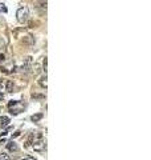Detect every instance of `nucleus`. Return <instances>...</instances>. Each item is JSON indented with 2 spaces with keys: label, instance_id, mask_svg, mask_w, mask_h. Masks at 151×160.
Wrapping results in <instances>:
<instances>
[{
  "label": "nucleus",
  "instance_id": "2",
  "mask_svg": "<svg viewBox=\"0 0 151 160\" xmlns=\"http://www.w3.org/2000/svg\"><path fill=\"white\" fill-rule=\"evenodd\" d=\"M16 17H17V21H19V23H25V21L28 20V17H29L28 8H27V7L19 8L17 12H16Z\"/></svg>",
  "mask_w": 151,
  "mask_h": 160
},
{
  "label": "nucleus",
  "instance_id": "9",
  "mask_svg": "<svg viewBox=\"0 0 151 160\" xmlns=\"http://www.w3.org/2000/svg\"><path fill=\"white\" fill-rule=\"evenodd\" d=\"M40 119H42V113H36V115H33L32 118H30V120H32V122H39Z\"/></svg>",
  "mask_w": 151,
  "mask_h": 160
},
{
  "label": "nucleus",
  "instance_id": "13",
  "mask_svg": "<svg viewBox=\"0 0 151 160\" xmlns=\"http://www.w3.org/2000/svg\"><path fill=\"white\" fill-rule=\"evenodd\" d=\"M0 160H11V156L7 152H3L0 153Z\"/></svg>",
  "mask_w": 151,
  "mask_h": 160
},
{
  "label": "nucleus",
  "instance_id": "6",
  "mask_svg": "<svg viewBox=\"0 0 151 160\" xmlns=\"http://www.w3.org/2000/svg\"><path fill=\"white\" fill-rule=\"evenodd\" d=\"M13 90H15L13 83H12L11 80H5V88H4V91H7V92H13Z\"/></svg>",
  "mask_w": 151,
  "mask_h": 160
},
{
  "label": "nucleus",
  "instance_id": "17",
  "mask_svg": "<svg viewBox=\"0 0 151 160\" xmlns=\"http://www.w3.org/2000/svg\"><path fill=\"white\" fill-rule=\"evenodd\" d=\"M17 136H20V132H19V131H17V132H15V135L12 136V139H13V137H17Z\"/></svg>",
  "mask_w": 151,
  "mask_h": 160
},
{
  "label": "nucleus",
  "instance_id": "1",
  "mask_svg": "<svg viewBox=\"0 0 151 160\" xmlns=\"http://www.w3.org/2000/svg\"><path fill=\"white\" fill-rule=\"evenodd\" d=\"M33 148L37 152H41V151L45 149V141H44V137H42L41 134H37L36 137H33V143H32Z\"/></svg>",
  "mask_w": 151,
  "mask_h": 160
},
{
  "label": "nucleus",
  "instance_id": "7",
  "mask_svg": "<svg viewBox=\"0 0 151 160\" xmlns=\"http://www.w3.org/2000/svg\"><path fill=\"white\" fill-rule=\"evenodd\" d=\"M23 42L25 43V44H29V45H32V44H33V42H35V38H33L32 35H28V36H25V38L23 39Z\"/></svg>",
  "mask_w": 151,
  "mask_h": 160
},
{
  "label": "nucleus",
  "instance_id": "20",
  "mask_svg": "<svg viewBox=\"0 0 151 160\" xmlns=\"http://www.w3.org/2000/svg\"><path fill=\"white\" fill-rule=\"evenodd\" d=\"M4 54H0V61H1V60H4Z\"/></svg>",
  "mask_w": 151,
  "mask_h": 160
},
{
  "label": "nucleus",
  "instance_id": "14",
  "mask_svg": "<svg viewBox=\"0 0 151 160\" xmlns=\"http://www.w3.org/2000/svg\"><path fill=\"white\" fill-rule=\"evenodd\" d=\"M4 88H5V80L0 79V92L4 91Z\"/></svg>",
  "mask_w": 151,
  "mask_h": 160
},
{
  "label": "nucleus",
  "instance_id": "11",
  "mask_svg": "<svg viewBox=\"0 0 151 160\" xmlns=\"http://www.w3.org/2000/svg\"><path fill=\"white\" fill-rule=\"evenodd\" d=\"M33 137H35V135L30 134V135H29V137H28V140H27V143H25V147H30V146H32V143H33Z\"/></svg>",
  "mask_w": 151,
  "mask_h": 160
},
{
  "label": "nucleus",
  "instance_id": "3",
  "mask_svg": "<svg viewBox=\"0 0 151 160\" xmlns=\"http://www.w3.org/2000/svg\"><path fill=\"white\" fill-rule=\"evenodd\" d=\"M8 108L11 109V113H13V115H17V113H20L21 111L24 109V106L20 103V101H10V104H8Z\"/></svg>",
  "mask_w": 151,
  "mask_h": 160
},
{
  "label": "nucleus",
  "instance_id": "10",
  "mask_svg": "<svg viewBox=\"0 0 151 160\" xmlns=\"http://www.w3.org/2000/svg\"><path fill=\"white\" fill-rule=\"evenodd\" d=\"M42 71H44L45 75H47V71H48V59L47 57H44V60H42Z\"/></svg>",
  "mask_w": 151,
  "mask_h": 160
},
{
  "label": "nucleus",
  "instance_id": "5",
  "mask_svg": "<svg viewBox=\"0 0 151 160\" xmlns=\"http://www.w3.org/2000/svg\"><path fill=\"white\" fill-rule=\"evenodd\" d=\"M7 149L10 151V152H17V151H19V147H17V144L15 143L13 140H11L7 143Z\"/></svg>",
  "mask_w": 151,
  "mask_h": 160
},
{
  "label": "nucleus",
  "instance_id": "18",
  "mask_svg": "<svg viewBox=\"0 0 151 160\" xmlns=\"http://www.w3.org/2000/svg\"><path fill=\"white\" fill-rule=\"evenodd\" d=\"M23 160H35V158H32V156H28V158H24Z\"/></svg>",
  "mask_w": 151,
  "mask_h": 160
},
{
  "label": "nucleus",
  "instance_id": "16",
  "mask_svg": "<svg viewBox=\"0 0 151 160\" xmlns=\"http://www.w3.org/2000/svg\"><path fill=\"white\" fill-rule=\"evenodd\" d=\"M1 45L4 47V45H5V42H4V40H3L1 38H0V48H1Z\"/></svg>",
  "mask_w": 151,
  "mask_h": 160
},
{
  "label": "nucleus",
  "instance_id": "8",
  "mask_svg": "<svg viewBox=\"0 0 151 160\" xmlns=\"http://www.w3.org/2000/svg\"><path fill=\"white\" fill-rule=\"evenodd\" d=\"M8 123H10V118H8V116H1V118H0V125H1V127L8 125Z\"/></svg>",
  "mask_w": 151,
  "mask_h": 160
},
{
  "label": "nucleus",
  "instance_id": "4",
  "mask_svg": "<svg viewBox=\"0 0 151 160\" xmlns=\"http://www.w3.org/2000/svg\"><path fill=\"white\" fill-rule=\"evenodd\" d=\"M30 69H32V57L30 56H27L25 59L23 61V66H21V71L25 73L30 72Z\"/></svg>",
  "mask_w": 151,
  "mask_h": 160
},
{
  "label": "nucleus",
  "instance_id": "19",
  "mask_svg": "<svg viewBox=\"0 0 151 160\" xmlns=\"http://www.w3.org/2000/svg\"><path fill=\"white\" fill-rule=\"evenodd\" d=\"M4 100V95H3V92H0V101Z\"/></svg>",
  "mask_w": 151,
  "mask_h": 160
},
{
  "label": "nucleus",
  "instance_id": "12",
  "mask_svg": "<svg viewBox=\"0 0 151 160\" xmlns=\"http://www.w3.org/2000/svg\"><path fill=\"white\" fill-rule=\"evenodd\" d=\"M40 85H41V87H44V88H47V75L45 76H42L41 79H40Z\"/></svg>",
  "mask_w": 151,
  "mask_h": 160
},
{
  "label": "nucleus",
  "instance_id": "15",
  "mask_svg": "<svg viewBox=\"0 0 151 160\" xmlns=\"http://www.w3.org/2000/svg\"><path fill=\"white\" fill-rule=\"evenodd\" d=\"M0 12H7V7L4 3H0Z\"/></svg>",
  "mask_w": 151,
  "mask_h": 160
}]
</instances>
